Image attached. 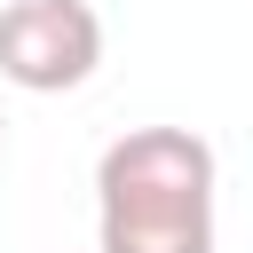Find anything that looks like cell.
Returning a JSON list of instances; mask_svg holds the SVG:
<instances>
[{"label": "cell", "instance_id": "1", "mask_svg": "<svg viewBox=\"0 0 253 253\" xmlns=\"http://www.w3.org/2000/svg\"><path fill=\"white\" fill-rule=\"evenodd\" d=\"M95 253H213L206 134L126 126L95 158Z\"/></svg>", "mask_w": 253, "mask_h": 253}, {"label": "cell", "instance_id": "2", "mask_svg": "<svg viewBox=\"0 0 253 253\" xmlns=\"http://www.w3.org/2000/svg\"><path fill=\"white\" fill-rule=\"evenodd\" d=\"M103 63V16L87 0H0V79L24 95H71Z\"/></svg>", "mask_w": 253, "mask_h": 253}, {"label": "cell", "instance_id": "3", "mask_svg": "<svg viewBox=\"0 0 253 253\" xmlns=\"http://www.w3.org/2000/svg\"><path fill=\"white\" fill-rule=\"evenodd\" d=\"M0 134H8V119H0Z\"/></svg>", "mask_w": 253, "mask_h": 253}]
</instances>
